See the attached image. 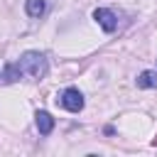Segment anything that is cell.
<instances>
[{"label": "cell", "instance_id": "1", "mask_svg": "<svg viewBox=\"0 0 157 157\" xmlns=\"http://www.w3.org/2000/svg\"><path fill=\"white\" fill-rule=\"evenodd\" d=\"M17 66H20V74L27 76V78H32V81H42V78L47 76V71H49L47 56L39 54V52H25V54L20 56Z\"/></svg>", "mask_w": 157, "mask_h": 157}, {"label": "cell", "instance_id": "2", "mask_svg": "<svg viewBox=\"0 0 157 157\" xmlns=\"http://www.w3.org/2000/svg\"><path fill=\"white\" fill-rule=\"evenodd\" d=\"M59 103H61L66 110L78 113V110L83 108V96H81V91H78V88H66V91L59 96Z\"/></svg>", "mask_w": 157, "mask_h": 157}, {"label": "cell", "instance_id": "3", "mask_svg": "<svg viewBox=\"0 0 157 157\" xmlns=\"http://www.w3.org/2000/svg\"><path fill=\"white\" fill-rule=\"evenodd\" d=\"M93 20H96L105 32H115V29H118V17H115V12H110V10H105V7H96V10H93Z\"/></svg>", "mask_w": 157, "mask_h": 157}, {"label": "cell", "instance_id": "4", "mask_svg": "<svg viewBox=\"0 0 157 157\" xmlns=\"http://www.w3.org/2000/svg\"><path fill=\"white\" fill-rule=\"evenodd\" d=\"M37 130L42 132V135H49L52 130H54V118L47 113V110H37Z\"/></svg>", "mask_w": 157, "mask_h": 157}, {"label": "cell", "instance_id": "5", "mask_svg": "<svg viewBox=\"0 0 157 157\" xmlns=\"http://www.w3.org/2000/svg\"><path fill=\"white\" fill-rule=\"evenodd\" d=\"M25 10L29 17H42L47 10V2L44 0H25Z\"/></svg>", "mask_w": 157, "mask_h": 157}, {"label": "cell", "instance_id": "6", "mask_svg": "<svg viewBox=\"0 0 157 157\" xmlns=\"http://www.w3.org/2000/svg\"><path fill=\"white\" fill-rule=\"evenodd\" d=\"M22 74H20V66L17 64H7L2 71H0V83H12V81H17Z\"/></svg>", "mask_w": 157, "mask_h": 157}, {"label": "cell", "instance_id": "7", "mask_svg": "<svg viewBox=\"0 0 157 157\" xmlns=\"http://www.w3.org/2000/svg\"><path fill=\"white\" fill-rule=\"evenodd\" d=\"M137 86L140 88H157V71H142L137 76Z\"/></svg>", "mask_w": 157, "mask_h": 157}, {"label": "cell", "instance_id": "8", "mask_svg": "<svg viewBox=\"0 0 157 157\" xmlns=\"http://www.w3.org/2000/svg\"><path fill=\"white\" fill-rule=\"evenodd\" d=\"M152 145H157V137H155V140H152Z\"/></svg>", "mask_w": 157, "mask_h": 157}]
</instances>
